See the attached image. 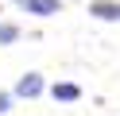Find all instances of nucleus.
<instances>
[{"mask_svg": "<svg viewBox=\"0 0 120 116\" xmlns=\"http://www.w3.org/2000/svg\"><path fill=\"white\" fill-rule=\"evenodd\" d=\"M43 89H47V81H43V74H39V70H27V74H23V77L16 81V89H12V97L35 101V97H43Z\"/></svg>", "mask_w": 120, "mask_h": 116, "instance_id": "nucleus-1", "label": "nucleus"}, {"mask_svg": "<svg viewBox=\"0 0 120 116\" xmlns=\"http://www.w3.org/2000/svg\"><path fill=\"white\" fill-rule=\"evenodd\" d=\"M27 15H39V19H50V15L62 12V0H16Z\"/></svg>", "mask_w": 120, "mask_h": 116, "instance_id": "nucleus-2", "label": "nucleus"}, {"mask_svg": "<svg viewBox=\"0 0 120 116\" xmlns=\"http://www.w3.org/2000/svg\"><path fill=\"white\" fill-rule=\"evenodd\" d=\"M89 15H97L105 23H116L120 19V0H93L89 4Z\"/></svg>", "mask_w": 120, "mask_h": 116, "instance_id": "nucleus-3", "label": "nucleus"}, {"mask_svg": "<svg viewBox=\"0 0 120 116\" xmlns=\"http://www.w3.org/2000/svg\"><path fill=\"white\" fill-rule=\"evenodd\" d=\"M50 97H54V101H66V105H70V101H81V85H74V81H54V85H50Z\"/></svg>", "mask_w": 120, "mask_h": 116, "instance_id": "nucleus-4", "label": "nucleus"}, {"mask_svg": "<svg viewBox=\"0 0 120 116\" xmlns=\"http://www.w3.org/2000/svg\"><path fill=\"white\" fill-rule=\"evenodd\" d=\"M16 39H19V27H16V23H0V46H12Z\"/></svg>", "mask_w": 120, "mask_h": 116, "instance_id": "nucleus-5", "label": "nucleus"}, {"mask_svg": "<svg viewBox=\"0 0 120 116\" xmlns=\"http://www.w3.org/2000/svg\"><path fill=\"white\" fill-rule=\"evenodd\" d=\"M8 108H12V93H4V89H0V116L8 112Z\"/></svg>", "mask_w": 120, "mask_h": 116, "instance_id": "nucleus-6", "label": "nucleus"}]
</instances>
